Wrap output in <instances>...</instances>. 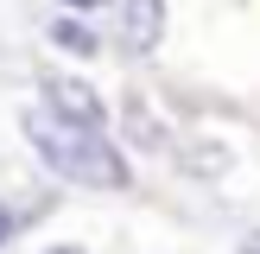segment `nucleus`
Listing matches in <instances>:
<instances>
[{
    "mask_svg": "<svg viewBox=\"0 0 260 254\" xmlns=\"http://www.w3.org/2000/svg\"><path fill=\"white\" fill-rule=\"evenodd\" d=\"M159 32H165V0H127V38L140 51H152Z\"/></svg>",
    "mask_w": 260,
    "mask_h": 254,
    "instance_id": "7ed1b4c3",
    "label": "nucleus"
},
{
    "mask_svg": "<svg viewBox=\"0 0 260 254\" xmlns=\"http://www.w3.org/2000/svg\"><path fill=\"white\" fill-rule=\"evenodd\" d=\"M63 7H76V13H95V7H108V0H63Z\"/></svg>",
    "mask_w": 260,
    "mask_h": 254,
    "instance_id": "39448f33",
    "label": "nucleus"
},
{
    "mask_svg": "<svg viewBox=\"0 0 260 254\" xmlns=\"http://www.w3.org/2000/svg\"><path fill=\"white\" fill-rule=\"evenodd\" d=\"M25 140H32L38 159H45L57 178H70V184H89V190H127V184H134L127 159H121L102 134L57 121L51 108H45V114H25Z\"/></svg>",
    "mask_w": 260,
    "mask_h": 254,
    "instance_id": "f257e3e1",
    "label": "nucleus"
},
{
    "mask_svg": "<svg viewBox=\"0 0 260 254\" xmlns=\"http://www.w3.org/2000/svg\"><path fill=\"white\" fill-rule=\"evenodd\" d=\"M51 45H63V51H76V57H95V45H102V38L89 32L83 19H51Z\"/></svg>",
    "mask_w": 260,
    "mask_h": 254,
    "instance_id": "20e7f679",
    "label": "nucleus"
},
{
    "mask_svg": "<svg viewBox=\"0 0 260 254\" xmlns=\"http://www.w3.org/2000/svg\"><path fill=\"white\" fill-rule=\"evenodd\" d=\"M38 254H83V248H38Z\"/></svg>",
    "mask_w": 260,
    "mask_h": 254,
    "instance_id": "6e6552de",
    "label": "nucleus"
},
{
    "mask_svg": "<svg viewBox=\"0 0 260 254\" xmlns=\"http://www.w3.org/2000/svg\"><path fill=\"white\" fill-rule=\"evenodd\" d=\"M241 254H260V229H254V235H248V241H241Z\"/></svg>",
    "mask_w": 260,
    "mask_h": 254,
    "instance_id": "0eeeda50",
    "label": "nucleus"
},
{
    "mask_svg": "<svg viewBox=\"0 0 260 254\" xmlns=\"http://www.w3.org/2000/svg\"><path fill=\"white\" fill-rule=\"evenodd\" d=\"M45 102H51V114L70 121V127H89V134L108 127V102H102L83 76H45Z\"/></svg>",
    "mask_w": 260,
    "mask_h": 254,
    "instance_id": "f03ea898",
    "label": "nucleus"
},
{
    "mask_svg": "<svg viewBox=\"0 0 260 254\" xmlns=\"http://www.w3.org/2000/svg\"><path fill=\"white\" fill-rule=\"evenodd\" d=\"M7 235H13V210L0 203V241H7Z\"/></svg>",
    "mask_w": 260,
    "mask_h": 254,
    "instance_id": "423d86ee",
    "label": "nucleus"
}]
</instances>
